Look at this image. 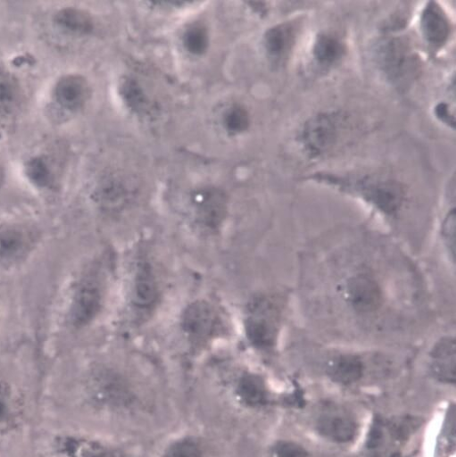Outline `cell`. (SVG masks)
Here are the masks:
<instances>
[{"label": "cell", "mask_w": 456, "mask_h": 457, "mask_svg": "<svg viewBox=\"0 0 456 457\" xmlns=\"http://www.w3.org/2000/svg\"><path fill=\"white\" fill-rule=\"evenodd\" d=\"M376 59L385 78L397 87H408L419 75V57L403 37L381 41L376 50Z\"/></svg>", "instance_id": "cell-1"}, {"label": "cell", "mask_w": 456, "mask_h": 457, "mask_svg": "<svg viewBox=\"0 0 456 457\" xmlns=\"http://www.w3.org/2000/svg\"><path fill=\"white\" fill-rule=\"evenodd\" d=\"M349 118L342 112L316 114L302 127L298 142L311 158H319L331 153L347 130Z\"/></svg>", "instance_id": "cell-2"}, {"label": "cell", "mask_w": 456, "mask_h": 457, "mask_svg": "<svg viewBox=\"0 0 456 457\" xmlns=\"http://www.w3.org/2000/svg\"><path fill=\"white\" fill-rule=\"evenodd\" d=\"M53 457H128L115 443L96 436L65 431L53 436L49 444Z\"/></svg>", "instance_id": "cell-3"}, {"label": "cell", "mask_w": 456, "mask_h": 457, "mask_svg": "<svg viewBox=\"0 0 456 457\" xmlns=\"http://www.w3.org/2000/svg\"><path fill=\"white\" fill-rule=\"evenodd\" d=\"M278 311L267 297L253 299L247 307L245 328L251 345L261 352L274 348L278 332Z\"/></svg>", "instance_id": "cell-4"}, {"label": "cell", "mask_w": 456, "mask_h": 457, "mask_svg": "<svg viewBox=\"0 0 456 457\" xmlns=\"http://www.w3.org/2000/svg\"><path fill=\"white\" fill-rule=\"evenodd\" d=\"M327 181L350 186L378 210L387 214H394L401 209L406 196L403 186L390 179L373 177L344 179L327 176Z\"/></svg>", "instance_id": "cell-5"}, {"label": "cell", "mask_w": 456, "mask_h": 457, "mask_svg": "<svg viewBox=\"0 0 456 457\" xmlns=\"http://www.w3.org/2000/svg\"><path fill=\"white\" fill-rule=\"evenodd\" d=\"M104 288L97 273H88L76 284L69 307V320L76 328L91 324L102 312Z\"/></svg>", "instance_id": "cell-6"}, {"label": "cell", "mask_w": 456, "mask_h": 457, "mask_svg": "<svg viewBox=\"0 0 456 457\" xmlns=\"http://www.w3.org/2000/svg\"><path fill=\"white\" fill-rule=\"evenodd\" d=\"M191 212L195 226L204 235L217 234L228 212L225 193L213 187L196 190L191 196Z\"/></svg>", "instance_id": "cell-7"}, {"label": "cell", "mask_w": 456, "mask_h": 457, "mask_svg": "<svg viewBox=\"0 0 456 457\" xmlns=\"http://www.w3.org/2000/svg\"><path fill=\"white\" fill-rule=\"evenodd\" d=\"M222 321L217 310L208 302H193L181 317L182 331L192 345L204 346L222 329Z\"/></svg>", "instance_id": "cell-8"}, {"label": "cell", "mask_w": 456, "mask_h": 457, "mask_svg": "<svg viewBox=\"0 0 456 457\" xmlns=\"http://www.w3.org/2000/svg\"><path fill=\"white\" fill-rule=\"evenodd\" d=\"M88 394L91 402L104 409L128 408L134 400V393L126 379L108 370L99 371L92 377Z\"/></svg>", "instance_id": "cell-9"}, {"label": "cell", "mask_w": 456, "mask_h": 457, "mask_svg": "<svg viewBox=\"0 0 456 457\" xmlns=\"http://www.w3.org/2000/svg\"><path fill=\"white\" fill-rule=\"evenodd\" d=\"M160 300V283L151 261L140 257L135 265L131 282V304L141 316L151 314Z\"/></svg>", "instance_id": "cell-10"}, {"label": "cell", "mask_w": 456, "mask_h": 457, "mask_svg": "<svg viewBox=\"0 0 456 457\" xmlns=\"http://www.w3.org/2000/svg\"><path fill=\"white\" fill-rule=\"evenodd\" d=\"M37 240L34 228L20 222L0 225V266H14L24 261Z\"/></svg>", "instance_id": "cell-11"}, {"label": "cell", "mask_w": 456, "mask_h": 457, "mask_svg": "<svg viewBox=\"0 0 456 457\" xmlns=\"http://www.w3.org/2000/svg\"><path fill=\"white\" fill-rule=\"evenodd\" d=\"M315 423L319 434L335 443H350L357 436L358 423L355 417L340 405H324L319 410Z\"/></svg>", "instance_id": "cell-12"}, {"label": "cell", "mask_w": 456, "mask_h": 457, "mask_svg": "<svg viewBox=\"0 0 456 457\" xmlns=\"http://www.w3.org/2000/svg\"><path fill=\"white\" fill-rule=\"evenodd\" d=\"M232 397L235 403L247 410L266 407L269 403V392L266 382L258 374L244 372L232 386Z\"/></svg>", "instance_id": "cell-13"}, {"label": "cell", "mask_w": 456, "mask_h": 457, "mask_svg": "<svg viewBox=\"0 0 456 457\" xmlns=\"http://www.w3.org/2000/svg\"><path fill=\"white\" fill-rule=\"evenodd\" d=\"M347 296L352 308L362 314L376 312L382 303L379 285L373 277L365 273L358 274L349 279Z\"/></svg>", "instance_id": "cell-14"}, {"label": "cell", "mask_w": 456, "mask_h": 457, "mask_svg": "<svg viewBox=\"0 0 456 457\" xmlns=\"http://www.w3.org/2000/svg\"><path fill=\"white\" fill-rule=\"evenodd\" d=\"M24 403L17 388L0 378V436L18 430L24 419Z\"/></svg>", "instance_id": "cell-15"}, {"label": "cell", "mask_w": 456, "mask_h": 457, "mask_svg": "<svg viewBox=\"0 0 456 457\" xmlns=\"http://www.w3.org/2000/svg\"><path fill=\"white\" fill-rule=\"evenodd\" d=\"M123 180L109 177L99 183L95 199L102 211L109 214H117L127 209L133 194Z\"/></svg>", "instance_id": "cell-16"}, {"label": "cell", "mask_w": 456, "mask_h": 457, "mask_svg": "<svg viewBox=\"0 0 456 457\" xmlns=\"http://www.w3.org/2000/svg\"><path fill=\"white\" fill-rule=\"evenodd\" d=\"M420 29L426 41L435 48L442 47L451 35L450 21L442 7L435 2L427 4L422 11Z\"/></svg>", "instance_id": "cell-17"}, {"label": "cell", "mask_w": 456, "mask_h": 457, "mask_svg": "<svg viewBox=\"0 0 456 457\" xmlns=\"http://www.w3.org/2000/svg\"><path fill=\"white\" fill-rule=\"evenodd\" d=\"M90 88L87 81L79 75L62 78L54 88V99L60 107L75 112L81 109L88 100Z\"/></svg>", "instance_id": "cell-18"}, {"label": "cell", "mask_w": 456, "mask_h": 457, "mask_svg": "<svg viewBox=\"0 0 456 457\" xmlns=\"http://www.w3.org/2000/svg\"><path fill=\"white\" fill-rule=\"evenodd\" d=\"M298 25L294 22H284L269 29L264 35V47L275 62H281L293 50L297 36Z\"/></svg>", "instance_id": "cell-19"}, {"label": "cell", "mask_w": 456, "mask_h": 457, "mask_svg": "<svg viewBox=\"0 0 456 457\" xmlns=\"http://www.w3.org/2000/svg\"><path fill=\"white\" fill-rule=\"evenodd\" d=\"M431 371L434 377L446 384H455L456 345L451 337L441 338L431 352Z\"/></svg>", "instance_id": "cell-20"}, {"label": "cell", "mask_w": 456, "mask_h": 457, "mask_svg": "<svg viewBox=\"0 0 456 457\" xmlns=\"http://www.w3.org/2000/svg\"><path fill=\"white\" fill-rule=\"evenodd\" d=\"M347 53V47L339 37L322 32L316 37L312 46V57L321 70H330L338 65Z\"/></svg>", "instance_id": "cell-21"}, {"label": "cell", "mask_w": 456, "mask_h": 457, "mask_svg": "<svg viewBox=\"0 0 456 457\" xmlns=\"http://www.w3.org/2000/svg\"><path fill=\"white\" fill-rule=\"evenodd\" d=\"M327 373L336 383L352 385L363 377L364 364L355 355H341L328 364Z\"/></svg>", "instance_id": "cell-22"}, {"label": "cell", "mask_w": 456, "mask_h": 457, "mask_svg": "<svg viewBox=\"0 0 456 457\" xmlns=\"http://www.w3.org/2000/svg\"><path fill=\"white\" fill-rule=\"evenodd\" d=\"M54 22L62 31L74 36H86L94 29V21L87 12L67 8L56 12Z\"/></svg>", "instance_id": "cell-23"}, {"label": "cell", "mask_w": 456, "mask_h": 457, "mask_svg": "<svg viewBox=\"0 0 456 457\" xmlns=\"http://www.w3.org/2000/svg\"><path fill=\"white\" fill-rule=\"evenodd\" d=\"M160 457H208V453L199 437L187 434L169 441Z\"/></svg>", "instance_id": "cell-24"}, {"label": "cell", "mask_w": 456, "mask_h": 457, "mask_svg": "<svg viewBox=\"0 0 456 457\" xmlns=\"http://www.w3.org/2000/svg\"><path fill=\"white\" fill-rule=\"evenodd\" d=\"M455 453V411L449 408L444 416L435 445V457H454Z\"/></svg>", "instance_id": "cell-25"}, {"label": "cell", "mask_w": 456, "mask_h": 457, "mask_svg": "<svg viewBox=\"0 0 456 457\" xmlns=\"http://www.w3.org/2000/svg\"><path fill=\"white\" fill-rule=\"evenodd\" d=\"M21 99V88L17 80L9 73L0 71V112L12 113Z\"/></svg>", "instance_id": "cell-26"}, {"label": "cell", "mask_w": 456, "mask_h": 457, "mask_svg": "<svg viewBox=\"0 0 456 457\" xmlns=\"http://www.w3.org/2000/svg\"><path fill=\"white\" fill-rule=\"evenodd\" d=\"M248 110L242 104H235L228 108L223 116V126L228 133L236 136L245 133L250 126Z\"/></svg>", "instance_id": "cell-27"}, {"label": "cell", "mask_w": 456, "mask_h": 457, "mask_svg": "<svg viewBox=\"0 0 456 457\" xmlns=\"http://www.w3.org/2000/svg\"><path fill=\"white\" fill-rule=\"evenodd\" d=\"M26 175L29 182L38 189L49 187L53 181L51 168L41 157H35L29 161Z\"/></svg>", "instance_id": "cell-28"}, {"label": "cell", "mask_w": 456, "mask_h": 457, "mask_svg": "<svg viewBox=\"0 0 456 457\" xmlns=\"http://www.w3.org/2000/svg\"><path fill=\"white\" fill-rule=\"evenodd\" d=\"M187 50L195 55L204 54L209 46L210 37L206 28L201 24L192 25L184 35Z\"/></svg>", "instance_id": "cell-29"}, {"label": "cell", "mask_w": 456, "mask_h": 457, "mask_svg": "<svg viewBox=\"0 0 456 457\" xmlns=\"http://www.w3.org/2000/svg\"><path fill=\"white\" fill-rule=\"evenodd\" d=\"M121 96L130 109L142 112L147 105V98L143 88L133 79H126L121 85Z\"/></svg>", "instance_id": "cell-30"}, {"label": "cell", "mask_w": 456, "mask_h": 457, "mask_svg": "<svg viewBox=\"0 0 456 457\" xmlns=\"http://www.w3.org/2000/svg\"><path fill=\"white\" fill-rule=\"evenodd\" d=\"M267 457H311V454L296 442L278 440L269 446Z\"/></svg>", "instance_id": "cell-31"}, {"label": "cell", "mask_w": 456, "mask_h": 457, "mask_svg": "<svg viewBox=\"0 0 456 457\" xmlns=\"http://www.w3.org/2000/svg\"><path fill=\"white\" fill-rule=\"evenodd\" d=\"M443 237L448 252L455 261L456 247V213L453 208L449 212L443 223Z\"/></svg>", "instance_id": "cell-32"}, {"label": "cell", "mask_w": 456, "mask_h": 457, "mask_svg": "<svg viewBox=\"0 0 456 457\" xmlns=\"http://www.w3.org/2000/svg\"><path fill=\"white\" fill-rule=\"evenodd\" d=\"M436 118L444 124L451 127H454V114H452L449 105L444 103H441L436 105L435 110Z\"/></svg>", "instance_id": "cell-33"}]
</instances>
